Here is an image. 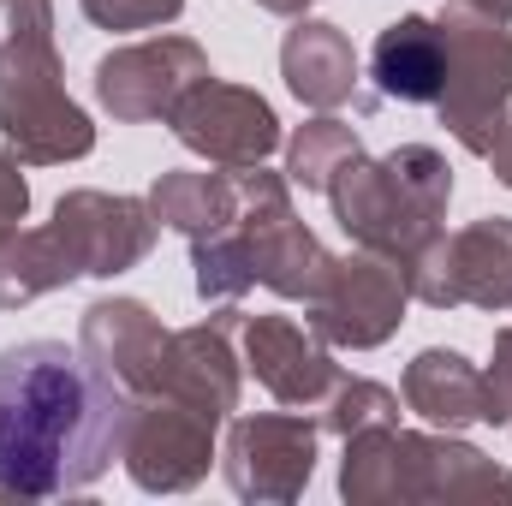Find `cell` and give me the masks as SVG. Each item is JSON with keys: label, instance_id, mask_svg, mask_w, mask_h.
Instances as JSON below:
<instances>
[{"label": "cell", "instance_id": "cell-1", "mask_svg": "<svg viewBox=\"0 0 512 506\" xmlns=\"http://www.w3.org/2000/svg\"><path fill=\"white\" fill-rule=\"evenodd\" d=\"M131 393L84 364L78 346L24 340L0 352V495L60 501L108 477L126 441Z\"/></svg>", "mask_w": 512, "mask_h": 506}, {"label": "cell", "instance_id": "cell-2", "mask_svg": "<svg viewBox=\"0 0 512 506\" xmlns=\"http://www.w3.org/2000/svg\"><path fill=\"white\" fill-rule=\"evenodd\" d=\"M0 137L24 167H66L96 149L90 114L60 90L54 0H6L0 36Z\"/></svg>", "mask_w": 512, "mask_h": 506}, {"label": "cell", "instance_id": "cell-3", "mask_svg": "<svg viewBox=\"0 0 512 506\" xmlns=\"http://www.w3.org/2000/svg\"><path fill=\"white\" fill-rule=\"evenodd\" d=\"M328 203L358 251H376L399 268H411L441 239V215L453 203V167L429 143L387 149L382 161L358 155L334 173Z\"/></svg>", "mask_w": 512, "mask_h": 506}, {"label": "cell", "instance_id": "cell-4", "mask_svg": "<svg viewBox=\"0 0 512 506\" xmlns=\"http://www.w3.org/2000/svg\"><path fill=\"white\" fill-rule=\"evenodd\" d=\"M441 30H447V90L435 114L471 155H489L512 108V30L465 6H447Z\"/></svg>", "mask_w": 512, "mask_h": 506}, {"label": "cell", "instance_id": "cell-5", "mask_svg": "<svg viewBox=\"0 0 512 506\" xmlns=\"http://www.w3.org/2000/svg\"><path fill=\"white\" fill-rule=\"evenodd\" d=\"M215 417L173 399V393H137L126 411V441H120V459H126L131 483L143 495H185L209 477V459H215Z\"/></svg>", "mask_w": 512, "mask_h": 506}, {"label": "cell", "instance_id": "cell-6", "mask_svg": "<svg viewBox=\"0 0 512 506\" xmlns=\"http://www.w3.org/2000/svg\"><path fill=\"white\" fill-rule=\"evenodd\" d=\"M411 298L429 310H512V221L483 215L465 233H441L405 268Z\"/></svg>", "mask_w": 512, "mask_h": 506}, {"label": "cell", "instance_id": "cell-7", "mask_svg": "<svg viewBox=\"0 0 512 506\" xmlns=\"http://www.w3.org/2000/svg\"><path fill=\"white\" fill-rule=\"evenodd\" d=\"M405 304H411V280L399 262H387L376 251L358 256H334L316 298L304 304L310 328L328 340V346H352V352H370L387 346L405 322Z\"/></svg>", "mask_w": 512, "mask_h": 506}, {"label": "cell", "instance_id": "cell-8", "mask_svg": "<svg viewBox=\"0 0 512 506\" xmlns=\"http://www.w3.org/2000/svg\"><path fill=\"white\" fill-rule=\"evenodd\" d=\"M203 78L215 72L191 36H149V42L114 48L96 66V102L120 126H149V120H167Z\"/></svg>", "mask_w": 512, "mask_h": 506}, {"label": "cell", "instance_id": "cell-9", "mask_svg": "<svg viewBox=\"0 0 512 506\" xmlns=\"http://www.w3.org/2000/svg\"><path fill=\"white\" fill-rule=\"evenodd\" d=\"M221 471H227V489L239 501H262V506L298 501L310 471H316V423H304L292 405L233 417L227 447H221Z\"/></svg>", "mask_w": 512, "mask_h": 506}, {"label": "cell", "instance_id": "cell-10", "mask_svg": "<svg viewBox=\"0 0 512 506\" xmlns=\"http://www.w3.org/2000/svg\"><path fill=\"white\" fill-rule=\"evenodd\" d=\"M167 126H173V137H179L191 155H203L209 167H233V173L262 167V161L280 149V120H274V108H268L256 90L221 84V78H203V84L167 114Z\"/></svg>", "mask_w": 512, "mask_h": 506}, {"label": "cell", "instance_id": "cell-11", "mask_svg": "<svg viewBox=\"0 0 512 506\" xmlns=\"http://www.w3.org/2000/svg\"><path fill=\"white\" fill-rule=\"evenodd\" d=\"M48 227H54L66 262L78 274H96V280H114V274L137 268L155 251V233H161L149 197H108V191H66L54 203Z\"/></svg>", "mask_w": 512, "mask_h": 506}, {"label": "cell", "instance_id": "cell-12", "mask_svg": "<svg viewBox=\"0 0 512 506\" xmlns=\"http://www.w3.org/2000/svg\"><path fill=\"white\" fill-rule=\"evenodd\" d=\"M483 495L512 501V471H501L489 453H477L471 441H459L447 429H435V435L393 429L387 501H483Z\"/></svg>", "mask_w": 512, "mask_h": 506}, {"label": "cell", "instance_id": "cell-13", "mask_svg": "<svg viewBox=\"0 0 512 506\" xmlns=\"http://www.w3.org/2000/svg\"><path fill=\"white\" fill-rule=\"evenodd\" d=\"M233 328H245L239 304H215L209 322L167 334L161 370H155V387L149 393H173V399L209 411L215 423H227L239 411V358H233V340H227Z\"/></svg>", "mask_w": 512, "mask_h": 506}, {"label": "cell", "instance_id": "cell-14", "mask_svg": "<svg viewBox=\"0 0 512 506\" xmlns=\"http://www.w3.org/2000/svg\"><path fill=\"white\" fill-rule=\"evenodd\" d=\"M245 364L292 411H316L334 393V381L346 376L328 358V340L310 322H292V316H251L245 322Z\"/></svg>", "mask_w": 512, "mask_h": 506}, {"label": "cell", "instance_id": "cell-15", "mask_svg": "<svg viewBox=\"0 0 512 506\" xmlns=\"http://www.w3.org/2000/svg\"><path fill=\"white\" fill-rule=\"evenodd\" d=\"M161 346H167V328L149 304L137 298H96L78 322V352L96 376H108L120 393H149L155 370H161Z\"/></svg>", "mask_w": 512, "mask_h": 506}, {"label": "cell", "instance_id": "cell-16", "mask_svg": "<svg viewBox=\"0 0 512 506\" xmlns=\"http://www.w3.org/2000/svg\"><path fill=\"white\" fill-rule=\"evenodd\" d=\"M370 84H376L382 102L435 108L441 90H447V30H441V18H423V12L393 18L370 48Z\"/></svg>", "mask_w": 512, "mask_h": 506}, {"label": "cell", "instance_id": "cell-17", "mask_svg": "<svg viewBox=\"0 0 512 506\" xmlns=\"http://www.w3.org/2000/svg\"><path fill=\"white\" fill-rule=\"evenodd\" d=\"M280 72H286V90L316 108V114H334L358 96V54H352V36L340 24H322V18H298L280 42Z\"/></svg>", "mask_w": 512, "mask_h": 506}, {"label": "cell", "instance_id": "cell-18", "mask_svg": "<svg viewBox=\"0 0 512 506\" xmlns=\"http://www.w3.org/2000/svg\"><path fill=\"white\" fill-rule=\"evenodd\" d=\"M405 411H417L429 429H447V435L483 423V370L447 346L417 352L405 364Z\"/></svg>", "mask_w": 512, "mask_h": 506}, {"label": "cell", "instance_id": "cell-19", "mask_svg": "<svg viewBox=\"0 0 512 506\" xmlns=\"http://www.w3.org/2000/svg\"><path fill=\"white\" fill-rule=\"evenodd\" d=\"M149 209L161 227L185 233V239H215L221 227L239 221V173H161L149 185Z\"/></svg>", "mask_w": 512, "mask_h": 506}, {"label": "cell", "instance_id": "cell-20", "mask_svg": "<svg viewBox=\"0 0 512 506\" xmlns=\"http://www.w3.org/2000/svg\"><path fill=\"white\" fill-rule=\"evenodd\" d=\"M72 280L78 268L66 262L54 227H0V310H24Z\"/></svg>", "mask_w": 512, "mask_h": 506}, {"label": "cell", "instance_id": "cell-21", "mask_svg": "<svg viewBox=\"0 0 512 506\" xmlns=\"http://www.w3.org/2000/svg\"><path fill=\"white\" fill-rule=\"evenodd\" d=\"M358 155H364L358 131L346 126V120H334V114H322V120H310V126L286 143V173H292V185H304V191H328L334 173H340L346 161H358Z\"/></svg>", "mask_w": 512, "mask_h": 506}, {"label": "cell", "instance_id": "cell-22", "mask_svg": "<svg viewBox=\"0 0 512 506\" xmlns=\"http://www.w3.org/2000/svg\"><path fill=\"white\" fill-rule=\"evenodd\" d=\"M316 429L328 435H364V429H399V393L370 376H340L334 393L316 405Z\"/></svg>", "mask_w": 512, "mask_h": 506}, {"label": "cell", "instance_id": "cell-23", "mask_svg": "<svg viewBox=\"0 0 512 506\" xmlns=\"http://www.w3.org/2000/svg\"><path fill=\"white\" fill-rule=\"evenodd\" d=\"M96 30H161L185 12V0H78Z\"/></svg>", "mask_w": 512, "mask_h": 506}, {"label": "cell", "instance_id": "cell-24", "mask_svg": "<svg viewBox=\"0 0 512 506\" xmlns=\"http://www.w3.org/2000/svg\"><path fill=\"white\" fill-rule=\"evenodd\" d=\"M483 423H512V328L495 334V364L483 370Z\"/></svg>", "mask_w": 512, "mask_h": 506}, {"label": "cell", "instance_id": "cell-25", "mask_svg": "<svg viewBox=\"0 0 512 506\" xmlns=\"http://www.w3.org/2000/svg\"><path fill=\"white\" fill-rule=\"evenodd\" d=\"M18 167H24L18 155H0V227H18L24 209H30V185H24Z\"/></svg>", "mask_w": 512, "mask_h": 506}, {"label": "cell", "instance_id": "cell-26", "mask_svg": "<svg viewBox=\"0 0 512 506\" xmlns=\"http://www.w3.org/2000/svg\"><path fill=\"white\" fill-rule=\"evenodd\" d=\"M489 167H495V179L512 191V108H507V120H501V131H495V143H489Z\"/></svg>", "mask_w": 512, "mask_h": 506}, {"label": "cell", "instance_id": "cell-27", "mask_svg": "<svg viewBox=\"0 0 512 506\" xmlns=\"http://www.w3.org/2000/svg\"><path fill=\"white\" fill-rule=\"evenodd\" d=\"M447 6H465V12H483V18L512 24V0H447Z\"/></svg>", "mask_w": 512, "mask_h": 506}, {"label": "cell", "instance_id": "cell-28", "mask_svg": "<svg viewBox=\"0 0 512 506\" xmlns=\"http://www.w3.org/2000/svg\"><path fill=\"white\" fill-rule=\"evenodd\" d=\"M256 6H262V12H274V18H304L316 0H256Z\"/></svg>", "mask_w": 512, "mask_h": 506}, {"label": "cell", "instance_id": "cell-29", "mask_svg": "<svg viewBox=\"0 0 512 506\" xmlns=\"http://www.w3.org/2000/svg\"><path fill=\"white\" fill-rule=\"evenodd\" d=\"M0 12H6V0H0Z\"/></svg>", "mask_w": 512, "mask_h": 506}]
</instances>
